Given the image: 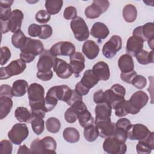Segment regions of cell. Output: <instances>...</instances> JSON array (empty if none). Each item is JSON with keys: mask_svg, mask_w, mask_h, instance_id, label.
I'll use <instances>...</instances> for the list:
<instances>
[{"mask_svg": "<svg viewBox=\"0 0 154 154\" xmlns=\"http://www.w3.org/2000/svg\"><path fill=\"white\" fill-rule=\"evenodd\" d=\"M57 57L52 56L49 50H45L40 56L37 64V78L43 81H48L53 77V71L55 59Z\"/></svg>", "mask_w": 154, "mask_h": 154, "instance_id": "1", "label": "cell"}, {"mask_svg": "<svg viewBox=\"0 0 154 154\" xmlns=\"http://www.w3.org/2000/svg\"><path fill=\"white\" fill-rule=\"evenodd\" d=\"M44 51V45L40 40L28 37L25 46L20 50V57L26 63H29Z\"/></svg>", "mask_w": 154, "mask_h": 154, "instance_id": "2", "label": "cell"}, {"mask_svg": "<svg viewBox=\"0 0 154 154\" xmlns=\"http://www.w3.org/2000/svg\"><path fill=\"white\" fill-rule=\"evenodd\" d=\"M26 67V63L21 58L13 60L6 67H1L0 79H7L13 76L21 74Z\"/></svg>", "mask_w": 154, "mask_h": 154, "instance_id": "3", "label": "cell"}, {"mask_svg": "<svg viewBox=\"0 0 154 154\" xmlns=\"http://www.w3.org/2000/svg\"><path fill=\"white\" fill-rule=\"evenodd\" d=\"M125 88L119 84H115L104 91L105 102L108 103L112 109L119 102L125 99Z\"/></svg>", "mask_w": 154, "mask_h": 154, "instance_id": "4", "label": "cell"}, {"mask_svg": "<svg viewBox=\"0 0 154 154\" xmlns=\"http://www.w3.org/2000/svg\"><path fill=\"white\" fill-rule=\"evenodd\" d=\"M149 100L148 95L143 91L135 92L128 100L129 114H136L146 106Z\"/></svg>", "mask_w": 154, "mask_h": 154, "instance_id": "5", "label": "cell"}, {"mask_svg": "<svg viewBox=\"0 0 154 154\" xmlns=\"http://www.w3.org/2000/svg\"><path fill=\"white\" fill-rule=\"evenodd\" d=\"M70 28L77 40L83 42L87 40L89 37L90 32L88 26L81 17L77 16L75 19L72 20L70 22Z\"/></svg>", "mask_w": 154, "mask_h": 154, "instance_id": "6", "label": "cell"}, {"mask_svg": "<svg viewBox=\"0 0 154 154\" xmlns=\"http://www.w3.org/2000/svg\"><path fill=\"white\" fill-rule=\"evenodd\" d=\"M29 130L25 123H16L8 133L10 141L16 145H20L28 137Z\"/></svg>", "mask_w": 154, "mask_h": 154, "instance_id": "7", "label": "cell"}, {"mask_svg": "<svg viewBox=\"0 0 154 154\" xmlns=\"http://www.w3.org/2000/svg\"><path fill=\"white\" fill-rule=\"evenodd\" d=\"M109 6V2L107 0H94L91 5L87 7L84 13L88 19H96L105 13Z\"/></svg>", "mask_w": 154, "mask_h": 154, "instance_id": "8", "label": "cell"}, {"mask_svg": "<svg viewBox=\"0 0 154 154\" xmlns=\"http://www.w3.org/2000/svg\"><path fill=\"white\" fill-rule=\"evenodd\" d=\"M122 47V38L117 35H113L103 46L102 52L106 58H112Z\"/></svg>", "mask_w": 154, "mask_h": 154, "instance_id": "9", "label": "cell"}, {"mask_svg": "<svg viewBox=\"0 0 154 154\" xmlns=\"http://www.w3.org/2000/svg\"><path fill=\"white\" fill-rule=\"evenodd\" d=\"M104 152L109 154H124L126 152L127 146L114 137L106 138L103 143Z\"/></svg>", "mask_w": 154, "mask_h": 154, "instance_id": "10", "label": "cell"}, {"mask_svg": "<svg viewBox=\"0 0 154 154\" xmlns=\"http://www.w3.org/2000/svg\"><path fill=\"white\" fill-rule=\"evenodd\" d=\"M75 46L72 43L67 41H62L57 42L52 46L49 52L55 57L59 55L70 57L75 52Z\"/></svg>", "mask_w": 154, "mask_h": 154, "instance_id": "11", "label": "cell"}, {"mask_svg": "<svg viewBox=\"0 0 154 154\" xmlns=\"http://www.w3.org/2000/svg\"><path fill=\"white\" fill-rule=\"evenodd\" d=\"M94 125L96 126L99 136L103 138L112 137L116 128V123L111 122V120H94Z\"/></svg>", "mask_w": 154, "mask_h": 154, "instance_id": "12", "label": "cell"}, {"mask_svg": "<svg viewBox=\"0 0 154 154\" xmlns=\"http://www.w3.org/2000/svg\"><path fill=\"white\" fill-rule=\"evenodd\" d=\"M53 70L58 77L61 79H67L73 73L70 64L58 58L55 59Z\"/></svg>", "mask_w": 154, "mask_h": 154, "instance_id": "13", "label": "cell"}, {"mask_svg": "<svg viewBox=\"0 0 154 154\" xmlns=\"http://www.w3.org/2000/svg\"><path fill=\"white\" fill-rule=\"evenodd\" d=\"M132 35L141 38L143 42L154 38V27L153 22H148L146 24L134 28Z\"/></svg>", "mask_w": 154, "mask_h": 154, "instance_id": "14", "label": "cell"}, {"mask_svg": "<svg viewBox=\"0 0 154 154\" xmlns=\"http://www.w3.org/2000/svg\"><path fill=\"white\" fill-rule=\"evenodd\" d=\"M150 132L144 125L137 123L132 125L128 131V138L131 140H141L146 138Z\"/></svg>", "mask_w": 154, "mask_h": 154, "instance_id": "15", "label": "cell"}, {"mask_svg": "<svg viewBox=\"0 0 154 154\" xmlns=\"http://www.w3.org/2000/svg\"><path fill=\"white\" fill-rule=\"evenodd\" d=\"M70 65L76 78L79 76L80 73L85 68V58L79 52H75L70 57Z\"/></svg>", "mask_w": 154, "mask_h": 154, "instance_id": "16", "label": "cell"}, {"mask_svg": "<svg viewBox=\"0 0 154 154\" xmlns=\"http://www.w3.org/2000/svg\"><path fill=\"white\" fill-rule=\"evenodd\" d=\"M154 149V133L150 132L143 140H139L136 146L137 152L138 154H147Z\"/></svg>", "mask_w": 154, "mask_h": 154, "instance_id": "17", "label": "cell"}, {"mask_svg": "<svg viewBox=\"0 0 154 154\" xmlns=\"http://www.w3.org/2000/svg\"><path fill=\"white\" fill-rule=\"evenodd\" d=\"M23 19V14L22 11L18 9L13 10L8 20L9 31L14 33L20 30Z\"/></svg>", "mask_w": 154, "mask_h": 154, "instance_id": "18", "label": "cell"}, {"mask_svg": "<svg viewBox=\"0 0 154 154\" xmlns=\"http://www.w3.org/2000/svg\"><path fill=\"white\" fill-rule=\"evenodd\" d=\"M92 72L99 81H107L110 77V70L107 63L104 61L96 63L92 68Z\"/></svg>", "mask_w": 154, "mask_h": 154, "instance_id": "19", "label": "cell"}, {"mask_svg": "<svg viewBox=\"0 0 154 154\" xmlns=\"http://www.w3.org/2000/svg\"><path fill=\"white\" fill-rule=\"evenodd\" d=\"M144 42L140 38L132 35L127 40L126 51L128 54L131 56L135 55L141 51L143 48Z\"/></svg>", "mask_w": 154, "mask_h": 154, "instance_id": "20", "label": "cell"}, {"mask_svg": "<svg viewBox=\"0 0 154 154\" xmlns=\"http://www.w3.org/2000/svg\"><path fill=\"white\" fill-rule=\"evenodd\" d=\"M99 47L97 44L93 40H86L82 48V53L89 60L95 59L99 53Z\"/></svg>", "mask_w": 154, "mask_h": 154, "instance_id": "21", "label": "cell"}, {"mask_svg": "<svg viewBox=\"0 0 154 154\" xmlns=\"http://www.w3.org/2000/svg\"><path fill=\"white\" fill-rule=\"evenodd\" d=\"M94 112L96 115L95 120H110L112 113V107L106 102L98 103L95 107Z\"/></svg>", "mask_w": 154, "mask_h": 154, "instance_id": "22", "label": "cell"}, {"mask_svg": "<svg viewBox=\"0 0 154 154\" xmlns=\"http://www.w3.org/2000/svg\"><path fill=\"white\" fill-rule=\"evenodd\" d=\"M90 34L93 37L98 40H104L108 36L109 30L105 23L100 22H96L93 25Z\"/></svg>", "mask_w": 154, "mask_h": 154, "instance_id": "23", "label": "cell"}, {"mask_svg": "<svg viewBox=\"0 0 154 154\" xmlns=\"http://www.w3.org/2000/svg\"><path fill=\"white\" fill-rule=\"evenodd\" d=\"M118 66L122 73L134 70V63L132 56L128 54L121 55L118 60Z\"/></svg>", "mask_w": 154, "mask_h": 154, "instance_id": "24", "label": "cell"}, {"mask_svg": "<svg viewBox=\"0 0 154 154\" xmlns=\"http://www.w3.org/2000/svg\"><path fill=\"white\" fill-rule=\"evenodd\" d=\"M99 82V79L93 73L92 70L88 69L83 74L80 82L87 88L90 90Z\"/></svg>", "mask_w": 154, "mask_h": 154, "instance_id": "25", "label": "cell"}, {"mask_svg": "<svg viewBox=\"0 0 154 154\" xmlns=\"http://www.w3.org/2000/svg\"><path fill=\"white\" fill-rule=\"evenodd\" d=\"M28 82L24 79H18L13 83L12 91L13 96L22 97L25 94L28 88Z\"/></svg>", "mask_w": 154, "mask_h": 154, "instance_id": "26", "label": "cell"}, {"mask_svg": "<svg viewBox=\"0 0 154 154\" xmlns=\"http://www.w3.org/2000/svg\"><path fill=\"white\" fill-rule=\"evenodd\" d=\"M13 100L8 97H0V119L5 118L10 112L13 107Z\"/></svg>", "mask_w": 154, "mask_h": 154, "instance_id": "27", "label": "cell"}, {"mask_svg": "<svg viewBox=\"0 0 154 154\" xmlns=\"http://www.w3.org/2000/svg\"><path fill=\"white\" fill-rule=\"evenodd\" d=\"M13 3V0L0 1V20L7 21L8 20L12 12L11 5Z\"/></svg>", "mask_w": 154, "mask_h": 154, "instance_id": "28", "label": "cell"}, {"mask_svg": "<svg viewBox=\"0 0 154 154\" xmlns=\"http://www.w3.org/2000/svg\"><path fill=\"white\" fill-rule=\"evenodd\" d=\"M63 136L66 141L70 143H75L79 140L80 134L75 128L67 127L63 131Z\"/></svg>", "mask_w": 154, "mask_h": 154, "instance_id": "29", "label": "cell"}, {"mask_svg": "<svg viewBox=\"0 0 154 154\" xmlns=\"http://www.w3.org/2000/svg\"><path fill=\"white\" fill-rule=\"evenodd\" d=\"M28 37L25 36L22 31L20 29L14 32L11 36V43L14 47L20 50L25 46Z\"/></svg>", "mask_w": 154, "mask_h": 154, "instance_id": "30", "label": "cell"}, {"mask_svg": "<svg viewBox=\"0 0 154 154\" xmlns=\"http://www.w3.org/2000/svg\"><path fill=\"white\" fill-rule=\"evenodd\" d=\"M123 17L127 22L131 23L134 22L137 16V10L136 7L132 4L126 5L123 9Z\"/></svg>", "mask_w": 154, "mask_h": 154, "instance_id": "31", "label": "cell"}, {"mask_svg": "<svg viewBox=\"0 0 154 154\" xmlns=\"http://www.w3.org/2000/svg\"><path fill=\"white\" fill-rule=\"evenodd\" d=\"M14 116L16 119L21 123H29L31 122L32 118L31 112H30L26 107L23 106L17 107L15 109Z\"/></svg>", "mask_w": 154, "mask_h": 154, "instance_id": "32", "label": "cell"}, {"mask_svg": "<svg viewBox=\"0 0 154 154\" xmlns=\"http://www.w3.org/2000/svg\"><path fill=\"white\" fill-rule=\"evenodd\" d=\"M78 119L81 127L85 128L90 125L94 124V120L88 109L81 111L78 115Z\"/></svg>", "mask_w": 154, "mask_h": 154, "instance_id": "33", "label": "cell"}, {"mask_svg": "<svg viewBox=\"0 0 154 154\" xmlns=\"http://www.w3.org/2000/svg\"><path fill=\"white\" fill-rule=\"evenodd\" d=\"M63 5L61 0H48L45 2V8L47 12L51 15L58 13Z\"/></svg>", "mask_w": 154, "mask_h": 154, "instance_id": "34", "label": "cell"}, {"mask_svg": "<svg viewBox=\"0 0 154 154\" xmlns=\"http://www.w3.org/2000/svg\"><path fill=\"white\" fill-rule=\"evenodd\" d=\"M135 57H136L138 63L143 65L153 63L154 61L153 50H152L150 52H147V51L142 49L141 51L137 53Z\"/></svg>", "mask_w": 154, "mask_h": 154, "instance_id": "35", "label": "cell"}, {"mask_svg": "<svg viewBox=\"0 0 154 154\" xmlns=\"http://www.w3.org/2000/svg\"><path fill=\"white\" fill-rule=\"evenodd\" d=\"M31 127L33 132L37 135H40L45 129V122L43 118L32 116L31 122Z\"/></svg>", "mask_w": 154, "mask_h": 154, "instance_id": "36", "label": "cell"}, {"mask_svg": "<svg viewBox=\"0 0 154 154\" xmlns=\"http://www.w3.org/2000/svg\"><path fill=\"white\" fill-rule=\"evenodd\" d=\"M84 136L85 140L88 142H93L97 138L99 132L94 124L90 125L84 128Z\"/></svg>", "mask_w": 154, "mask_h": 154, "instance_id": "37", "label": "cell"}, {"mask_svg": "<svg viewBox=\"0 0 154 154\" xmlns=\"http://www.w3.org/2000/svg\"><path fill=\"white\" fill-rule=\"evenodd\" d=\"M115 110V114L116 116L122 117L127 116L129 114V109L128 105V100L125 99L119 102L112 108Z\"/></svg>", "mask_w": 154, "mask_h": 154, "instance_id": "38", "label": "cell"}, {"mask_svg": "<svg viewBox=\"0 0 154 154\" xmlns=\"http://www.w3.org/2000/svg\"><path fill=\"white\" fill-rule=\"evenodd\" d=\"M46 128L49 132L55 134L59 132L61 128V123L58 119L50 117L46 121Z\"/></svg>", "mask_w": 154, "mask_h": 154, "instance_id": "39", "label": "cell"}, {"mask_svg": "<svg viewBox=\"0 0 154 154\" xmlns=\"http://www.w3.org/2000/svg\"><path fill=\"white\" fill-rule=\"evenodd\" d=\"M31 153H46V147L42 139L34 140L30 145Z\"/></svg>", "mask_w": 154, "mask_h": 154, "instance_id": "40", "label": "cell"}, {"mask_svg": "<svg viewBox=\"0 0 154 154\" xmlns=\"http://www.w3.org/2000/svg\"><path fill=\"white\" fill-rule=\"evenodd\" d=\"M46 147V153H56L57 142L52 137H45L42 139Z\"/></svg>", "mask_w": 154, "mask_h": 154, "instance_id": "41", "label": "cell"}, {"mask_svg": "<svg viewBox=\"0 0 154 154\" xmlns=\"http://www.w3.org/2000/svg\"><path fill=\"white\" fill-rule=\"evenodd\" d=\"M64 119L67 123H73L78 119V111L73 107L69 108L64 113Z\"/></svg>", "mask_w": 154, "mask_h": 154, "instance_id": "42", "label": "cell"}, {"mask_svg": "<svg viewBox=\"0 0 154 154\" xmlns=\"http://www.w3.org/2000/svg\"><path fill=\"white\" fill-rule=\"evenodd\" d=\"M36 21L40 23L45 24L48 22L51 19V14L45 10H41L37 12L35 16Z\"/></svg>", "mask_w": 154, "mask_h": 154, "instance_id": "43", "label": "cell"}, {"mask_svg": "<svg viewBox=\"0 0 154 154\" xmlns=\"http://www.w3.org/2000/svg\"><path fill=\"white\" fill-rule=\"evenodd\" d=\"M131 84L138 89H143L147 84V80L143 75H137L132 80Z\"/></svg>", "mask_w": 154, "mask_h": 154, "instance_id": "44", "label": "cell"}, {"mask_svg": "<svg viewBox=\"0 0 154 154\" xmlns=\"http://www.w3.org/2000/svg\"><path fill=\"white\" fill-rule=\"evenodd\" d=\"M77 10L73 6L66 7L63 13V17L66 20H73L77 17Z\"/></svg>", "mask_w": 154, "mask_h": 154, "instance_id": "45", "label": "cell"}, {"mask_svg": "<svg viewBox=\"0 0 154 154\" xmlns=\"http://www.w3.org/2000/svg\"><path fill=\"white\" fill-rule=\"evenodd\" d=\"M13 145L7 140H3L0 142V153L2 154H11Z\"/></svg>", "mask_w": 154, "mask_h": 154, "instance_id": "46", "label": "cell"}, {"mask_svg": "<svg viewBox=\"0 0 154 154\" xmlns=\"http://www.w3.org/2000/svg\"><path fill=\"white\" fill-rule=\"evenodd\" d=\"M42 32L41 25L35 23H32L28 26V33L32 37H39Z\"/></svg>", "mask_w": 154, "mask_h": 154, "instance_id": "47", "label": "cell"}, {"mask_svg": "<svg viewBox=\"0 0 154 154\" xmlns=\"http://www.w3.org/2000/svg\"><path fill=\"white\" fill-rule=\"evenodd\" d=\"M11 55V51L7 46H2L1 48V65L3 66L7 63Z\"/></svg>", "mask_w": 154, "mask_h": 154, "instance_id": "48", "label": "cell"}, {"mask_svg": "<svg viewBox=\"0 0 154 154\" xmlns=\"http://www.w3.org/2000/svg\"><path fill=\"white\" fill-rule=\"evenodd\" d=\"M112 137L120 140V141L125 143L128 138V131H125V129L116 127Z\"/></svg>", "mask_w": 154, "mask_h": 154, "instance_id": "49", "label": "cell"}, {"mask_svg": "<svg viewBox=\"0 0 154 154\" xmlns=\"http://www.w3.org/2000/svg\"><path fill=\"white\" fill-rule=\"evenodd\" d=\"M42 32L40 36L38 37L39 38L41 39H47L49 38L52 34V28L49 25L45 24V25H42Z\"/></svg>", "mask_w": 154, "mask_h": 154, "instance_id": "50", "label": "cell"}, {"mask_svg": "<svg viewBox=\"0 0 154 154\" xmlns=\"http://www.w3.org/2000/svg\"><path fill=\"white\" fill-rule=\"evenodd\" d=\"M131 125L132 124L130 120L126 118H121L119 119L116 123V127L125 129L126 131H128Z\"/></svg>", "mask_w": 154, "mask_h": 154, "instance_id": "51", "label": "cell"}, {"mask_svg": "<svg viewBox=\"0 0 154 154\" xmlns=\"http://www.w3.org/2000/svg\"><path fill=\"white\" fill-rule=\"evenodd\" d=\"M8 97L12 98L13 97L12 87L8 84H2L0 87V97Z\"/></svg>", "mask_w": 154, "mask_h": 154, "instance_id": "52", "label": "cell"}, {"mask_svg": "<svg viewBox=\"0 0 154 154\" xmlns=\"http://www.w3.org/2000/svg\"><path fill=\"white\" fill-rule=\"evenodd\" d=\"M137 75V73L136 71L133 70L127 73H121L120 74V78L122 81L124 82L128 83V84H131V81L132 79Z\"/></svg>", "mask_w": 154, "mask_h": 154, "instance_id": "53", "label": "cell"}, {"mask_svg": "<svg viewBox=\"0 0 154 154\" xmlns=\"http://www.w3.org/2000/svg\"><path fill=\"white\" fill-rule=\"evenodd\" d=\"M81 100H82V96L79 94L75 90H72V94L66 103H67L69 106H71L75 102Z\"/></svg>", "mask_w": 154, "mask_h": 154, "instance_id": "54", "label": "cell"}, {"mask_svg": "<svg viewBox=\"0 0 154 154\" xmlns=\"http://www.w3.org/2000/svg\"><path fill=\"white\" fill-rule=\"evenodd\" d=\"M93 101L96 104L105 102L104 91L102 90L96 91L93 94Z\"/></svg>", "mask_w": 154, "mask_h": 154, "instance_id": "55", "label": "cell"}, {"mask_svg": "<svg viewBox=\"0 0 154 154\" xmlns=\"http://www.w3.org/2000/svg\"><path fill=\"white\" fill-rule=\"evenodd\" d=\"M75 90L79 94H80L81 96H85V95H87L90 90L87 88L86 87H85L81 82L80 81L78 82L76 85H75Z\"/></svg>", "mask_w": 154, "mask_h": 154, "instance_id": "56", "label": "cell"}, {"mask_svg": "<svg viewBox=\"0 0 154 154\" xmlns=\"http://www.w3.org/2000/svg\"><path fill=\"white\" fill-rule=\"evenodd\" d=\"M29 154V153H31L30 148L29 149L25 145H22V146H20V147L18 149V151H17V154Z\"/></svg>", "mask_w": 154, "mask_h": 154, "instance_id": "57", "label": "cell"}, {"mask_svg": "<svg viewBox=\"0 0 154 154\" xmlns=\"http://www.w3.org/2000/svg\"><path fill=\"white\" fill-rule=\"evenodd\" d=\"M153 39L154 38H152V39H150L149 40H147L148 45L149 46V47L150 48V49L152 50H153Z\"/></svg>", "mask_w": 154, "mask_h": 154, "instance_id": "58", "label": "cell"}]
</instances>
